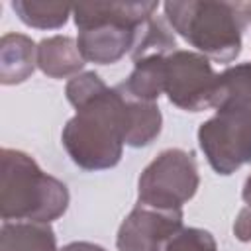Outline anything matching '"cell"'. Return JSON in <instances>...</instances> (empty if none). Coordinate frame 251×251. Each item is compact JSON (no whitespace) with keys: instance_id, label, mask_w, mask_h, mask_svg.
<instances>
[{"instance_id":"cell-13","label":"cell","mask_w":251,"mask_h":251,"mask_svg":"<svg viewBox=\"0 0 251 251\" xmlns=\"http://www.w3.org/2000/svg\"><path fill=\"white\" fill-rule=\"evenodd\" d=\"M251 106V63L226 69L216 76L212 108Z\"/></svg>"},{"instance_id":"cell-10","label":"cell","mask_w":251,"mask_h":251,"mask_svg":"<svg viewBox=\"0 0 251 251\" xmlns=\"http://www.w3.org/2000/svg\"><path fill=\"white\" fill-rule=\"evenodd\" d=\"M118 88L143 102H155L165 92V55H149L135 61L131 75Z\"/></svg>"},{"instance_id":"cell-6","label":"cell","mask_w":251,"mask_h":251,"mask_svg":"<svg viewBox=\"0 0 251 251\" xmlns=\"http://www.w3.org/2000/svg\"><path fill=\"white\" fill-rule=\"evenodd\" d=\"M198 167L192 153L167 149L139 176V204L159 210H182L198 188Z\"/></svg>"},{"instance_id":"cell-8","label":"cell","mask_w":251,"mask_h":251,"mask_svg":"<svg viewBox=\"0 0 251 251\" xmlns=\"http://www.w3.org/2000/svg\"><path fill=\"white\" fill-rule=\"evenodd\" d=\"M182 229V210H159L139 204L124 220L116 245L120 251H163Z\"/></svg>"},{"instance_id":"cell-17","label":"cell","mask_w":251,"mask_h":251,"mask_svg":"<svg viewBox=\"0 0 251 251\" xmlns=\"http://www.w3.org/2000/svg\"><path fill=\"white\" fill-rule=\"evenodd\" d=\"M163 251H218V247L208 231L198 227H182L165 243Z\"/></svg>"},{"instance_id":"cell-3","label":"cell","mask_w":251,"mask_h":251,"mask_svg":"<svg viewBox=\"0 0 251 251\" xmlns=\"http://www.w3.org/2000/svg\"><path fill=\"white\" fill-rule=\"evenodd\" d=\"M157 2H94L75 6L78 51L84 61L112 65L131 53L141 25L155 16Z\"/></svg>"},{"instance_id":"cell-20","label":"cell","mask_w":251,"mask_h":251,"mask_svg":"<svg viewBox=\"0 0 251 251\" xmlns=\"http://www.w3.org/2000/svg\"><path fill=\"white\" fill-rule=\"evenodd\" d=\"M241 198L247 202V206H251V175L247 176L245 184H243V192H241Z\"/></svg>"},{"instance_id":"cell-2","label":"cell","mask_w":251,"mask_h":251,"mask_svg":"<svg viewBox=\"0 0 251 251\" xmlns=\"http://www.w3.org/2000/svg\"><path fill=\"white\" fill-rule=\"evenodd\" d=\"M171 27L204 57L233 61L241 51L243 29L251 22V2H165Z\"/></svg>"},{"instance_id":"cell-15","label":"cell","mask_w":251,"mask_h":251,"mask_svg":"<svg viewBox=\"0 0 251 251\" xmlns=\"http://www.w3.org/2000/svg\"><path fill=\"white\" fill-rule=\"evenodd\" d=\"M175 47H176V41L169 29V25L161 18L153 16L141 25L135 45L129 55L133 61H139L149 55H169L175 51Z\"/></svg>"},{"instance_id":"cell-18","label":"cell","mask_w":251,"mask_h":251,"mask_svg":"<svg viewBox=\"0 0 251 251\" xmlns=\"http://www.w3.org/2000/svg\"><path fill=\"white\" fill-rule=\"evenodd\" d=\"M233 233L239 241H251V206L243 208L237 214V220L233 224Z\"/></svg>"},{"instance_id":"cell-1","label":"cell","mask_w":251,"mask_h":251,"mask_svg":"<svg viewBox=\"0 0 251 251\" xmlns=\"http://www.w3.org/2000/svg\"><path fill=\"white\" fill-rule=\"evenodd\" d=\"M67 98L76 108L61 135L71 159L86 171L118 165L129 126L126 96L96 73H82L69 80Z\"/></svg>"},{"instance_id":"cell-19","label":"cell","mask_w":251,"mask_h":251,"mask_svg":"<svg viewBox=\"0 0 251 251\" xmlns=\"http://www.w3.org/2000/svg\"><path fill=\"white\" fill-rule=\"evenodd\" d=\"M61 251H106V249H102L100 245H94V243L75 241V243H69L67 247H63Z\"/></svg>"},{"instance_id":"cell-12","label":"cell","mask_w":251,"mask_h":251,"mask_svg":"<svg viewBox=\"0 0 251 251\" xmlns=\"http://www.w3.org/2000/svg\"><path fill=\"white\" fill-rule=\"evenodd\" d=\"M2 82H22L33 73V63H37V57L33 53L37 51L33 41L20 33H8L2 37Z\"/></svg>"},{"instance_id":"cell-11","label":"cell","mask_w":251,"mask_h":251,"mask_svg":"<svg viewBox=\"0 0 251 251\" xmlns=\"http://www.w3.org/2000/svg\"><path fill=\"white\" fill-rule=\"evenodd\" d=\"M0 251H57L53 229L43 222H4Z\"/></svg>"},{"instance_id":"cell-16","label":"cell","mask_w":251,"mask_h":251,"mask_svg":"<svg viewBox=\"0 0 251 251\" xmlns=\"http://www.w3.org/2000/svg\"><path fill=\"white\" fill-rule=\"evenodd\" d=\"M12 8L25 25L39 27V29L61 27L71 14V6L59 4V2H24V0H18V2H12Z\"/></svg>"},{"instance_id":"cell-9","label":"cell","mask_w":251,"mask_h":251,"mask_svg":"<svg viewBox=\"0 0 251 251\" xmlns=\"http://www.w3.org/2000/svg\"><path fill=\"white\" fill-rule=\"evenodd\" d=\"M37 65L39 69L53 78L69 76L82 69L84 57L78 51V45L71 37H47L37 45Z\"/></svg>"},{"instance_id":"cell-4","label":"cell","mask_w":251,"mask_h":251,"mask_svg":"<svg viewBox=\"0 0 251 251\" xmlns=\"http://www.w3.org/2000/svg\"><path fill=\"white\" fill-rule=\"evenodd\" d=\"M69 206L67 186L43 173L37 163L14 149L2 151L0 214L2 220L51 222Z\"/></svg>"},{"instance_id":"cell-7","label":"cell","mask_w":251,"mask_h":251,"mask_svg":"<svg viewBox=\"0 0 251 251\" xmlns=\"http://www.w3.org/2000/svg\"><path fill=\"white\" fill-rule=\"evenodd\" d=\"M216 76L208 59L200 53L175 49L165 55V94L182 110L212 108Z\"/></svg>"},{"instance_id":"cell-14","label":"cell","mask_w":251,"mask_h":251,"mask_svg":"<svg viewBox=\"0 0 251 251\" xmlns=\"http://www.w3.org/2000/svg\"><path fill=\"white\" fill-rule=\"evenodd\" d=\"M124 96L127 100V110H129V126H127L126 143L131 147H141V145L151 143L161 131V112H159L157 104L135 100L127 94H124Z\"/></svg>"},{"instance_id":"cell-5","label":"cell","mask_w":251,"mask_h":251,"mask_svg":"<svg viewBox=\"0 0 251 251\" xmlns=\"http://www.w3.org/2000/svg\"><path fill=\"white\" fill-rule=\"evenodd\" d=\"M198 143L218 175H231L251 161V106L220 108L198 129Z\"/></svg>"}]
</instances>
